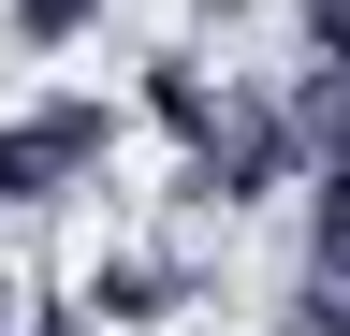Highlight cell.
<instances>
[{
    "mask_svg": "<svg viewBox=\"0 0 350 336\" xmlns=\"http://www.w3.org/2000/svg\"><path fill=\"white\" fill-rule=\"evenodd\" d=\"M292 190H306V263H350V146H321Z\"/></svg>",
    "mask_w": 350,
    "mask_h": 336,
    "instance_id": "obj_3",
    "label": "cell"
},
{
    "mask_svg": "<svg viewBox=\"0 0 350 336\" xmlns=\"http://www.w3.org/2000/svg\"><path fill=\"white\" fill-rule=\"evenodd\" d=\"M103 15L117 0H0V44L15 59H73V44H103Z\"/></svg>",
    "mask_w": 350,
    "mask_h": 336,
    "instance_id": "obj_2",
    "label": "cell"
},
{
    "mask_svg": "<svg viewBox=\"0 0 350 336\" xmlns=\"http://www.w3.org/2000/svg\"><path fill=\"white\" fill-rule=\"evenodd\" d=\"M175 307H190V278H175L161 248H103V263L73 278V336H161Z\"/></svg>",
    "mask_w": 350,
    "mask_h": 336,
    "instance_id": "obj_1",
    "label": "cell"
}]
</instances>
